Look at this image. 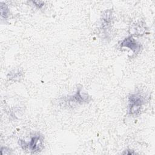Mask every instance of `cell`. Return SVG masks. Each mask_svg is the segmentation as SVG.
<instances>
[{
    "label": "cell",
    "instance_id": "1",
    "mask_svg": "<svg viewBox=\"0 0 155 155\" xmlns=\"http://www.w3.org/2000/svg\"><path fill=\"white\" fill-rule=\"evenodd\" d=\"M19 144L24 150H28L31 153H36L40 152L43 148L44 138L41 134L36 133L31 137L28 142L19 140Z\"/></svg>",
    "mask_w": 155,
    "mask_h": 155
},
{
    "label": "cell",
    "instance_id": "5",
    "mask_svg": "<svg viewBox=\"0 0 155 155\" xmlns=\"http://www.w3.org/2000/svg\"><path fill=\"white\" fill-rule=\"evenodd\" d=\"M9 8L5 4L1 3V18L4 19H7L9 16Z\"/></svg>",
    "mask_w": 155,
    "mask_h": 155
},
{
    "label": "cell",
    "instance_id": "3",
    "mask_svg": "<svg viewBox=\"0 0 155 155\" xmlns=\"http://www.w3.org/2000/svg\"><path fill=\"white\" fill-rule=\"evenodd\" d=\"M120 47H126L128 48L129 49L131 50V51L134 54L139 53L142 48V45L136 41V40L133 37L132 35L128 36L126 38H125L120 42Z\"/></svg>",
    "mask_w": 155,
    "mask_h": 155
},
{
    "label": "cell",
    "instance_id": "4",
    "mask_svg": "<svg viewBox=\"0 0 155 155\" xmlns=\"http://www.w3.org/2000/svg\"><path fill=\"white\" fill-rule=\"evenodd\" d=\"M68 101L70 102H75V103H87L90 100V97L88 96V94L85 93L81 94V88H79L78 89L76 93L71 96H68Z\"/></svg>",
    "mask_w": 155,
    "mask_h": 155
},
{
    "label": "cell",
    "instance_id": "7",
    "mask_svg": "<svg viewBox=\"0 0 155 155\" xmlns=\"http://www.w3.org/2000/svg\"><path fill=\"white\" fill-rule=\"evenodd\" d=\"M8 78L11 80V79H19V78L21 77V73L20 72V71H14L13 73L10 72V73L8 74Z\"/></svg>",
    "mask_w": 155,
    "mask_h": 155
},
{
    "label": "cell",
    "instance_id": "2",
    "mask_svg": "<svg viewBox=\"0 0 155 155\" xmlns=\"http://www.w3.org/2000/svg\"><path fill=\"white\" fill-rule=\"evenodd\" d=\"M145 102V96L140 92L130 94L128 97V113L130 115H137Z\"/></svg>",
    "mask_w": 155,
    "mask_h": 155
},
{
    "label": "cell",
    "instance_id": "6",
    "mask_svg": "<svg viewBox=\"0 0 155 155\" xmlns=\"http://www.w3.org/2000/svg\"><path fill=\"white\" fill-rule=\"evenodd\" d=\"M134 30L135 31V33H136V35H140L141 34L143 33L145 31V28L143 27V24H140V23H139L136 25V26L134 28Z\"/></svg>",
    "mask_w": 155,
    "mask_h": 155
},
{
    "label": "cell",
    "instance_id": "8",
    "mask_svg": "<svg viewBox=\"0 0 155 155\" xmlns=\"http://www.w3.org/2000/svg\"><path fill=\"white\" fill-rule=\"evenodd\" d=\"M32 2L39 8H41L44 5V2L43 1H32Z\"/></svg>",
    "mask_w": 155,
    "mask_h": 155
}]
</instances>
